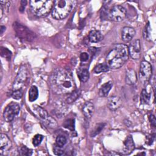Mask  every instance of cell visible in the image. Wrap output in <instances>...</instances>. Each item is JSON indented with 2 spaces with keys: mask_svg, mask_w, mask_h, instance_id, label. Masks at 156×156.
<instances>
[{
  "mask_svg": "<svg viewBox=\"0 0 156 156\" xmlns=\"http://www.w3.org/2000/svg\"><path fill=\"white\" fill-rule=\"evenodd\" d=\"M51 87L58 94H69L76 90V84L71 73L65 68L56 69L51 77Z\"/></svg>",
  "mask_w": 156,
  "mask_h": 156,
  "instance_id": "obj_1",
  "label": "cell"
},
{
  "mask_svg": "<svg viewBox=\"0 0 156 156\" xmlns=\"http://www.w3.org/2000/svg\"><path fill=\"white\" fill-rule=\"evenodd\" d=\"M128 57L127 46L123 44H117L108 53L106 57V63L109 68L118 69L124 65Z\"/></svg>",
  "mask_w": 156,
  "mask_h": 156,
  "instance_id": "obj_2",
  "label": "cell"
},
{
  "mask_svg": "<svg viewBox=\"0 0 156 156\" xmlns=\"http://www.w3.org/2000/svg\"><path fill=\"white\" fill-rule=\"evenodd\" d=\"M76 1L71 0H58L54 1L52 16L56 20H63L71 12Z\"/></svg>",
  "mask_w": 156,
  "mask_h": 156,
  "instance_id": "obj_3",
  "label": "cell"
},
{
  "mask_svg": "<svg viewBox=\"0 0 156 156\" xmlns=\"http://www.w3.org/2000/svg\"><path fill=\"white\" fill-rule=\"evenodd\" d=\"M32 12L38 17L46 16L52 10L54 1L52 0H34L29 2Z\"/></svg>",
  "mask_w": 156,
  "mask_h": 156,
  "instance_id": "obj_4",
  "label": "cell"
},
{
  "mask_svg": "<svg viewBox=\"0 0 156 156\" xmlns=\"http://www.w3.org/2000/svg\"><path fill=\"white\" fill-rule=\"evenodd\" d=\"M102 14H105L104 16L110 20L120 22L126 19L127 16V10L124 7L120 5H115L108 11L105 10L104 12L102 10Z\"/></svg>",
  "mask_w": 156,
  "mask_h": 156,
  "instance_id": "obj_5",
  "label": "cell"
},
{
  "mask_svg": "<svg viewBox=\"0 0 156 156\" xmlns=\"http://www.w3.org/2000/svg\"><path fill=\"white\" fill-rule=\"evenodd\" d=\"M33 112L36 116L40 119L47 127L52 129L57 127V121L49 115L45 109L39 105H33Z\"/></svg>",
  "mask_w": 156,
  "mask_h": 156,
  "instance_id": "obj_6",
  "label": "cell"
},
{
  "mask_svg": "<svg viewBox=\"0 0 156 156\" xmlns=\"http://www.w3.org/2000/svg\"><path fill=\"white\" fill-rule=\"evenodd\" d=\"M13 27L16 36L21 40L32 41L36 38V35L34 32L18 22L13 23Z\"/></svg>",
  "mask_w": 156,
  "mask_h": 156,
  "instance_id": "obj_7",
  "label": "cell"
},
{
  "mask_svg": "<svg viewBox=\"0 0 156 156\" xmlns=\"http://www.w3.org/2000/svg\"><path fill=\"white\" fill-rule=\"evenodd\" d=\"M152 76V66L151 64L146 61L143 60L141 62L140 71H139V78L141 82L146 85L150 80Z\"/></svg>",
  "mask_w": 156,
  "mask_h": 156,
  "instance_id": "obj_8",
  "label": "cell"
},
{
  "mask_svg": "<svg viewBox=\"0 0 156 156\" xmlns=\"http://www.w3.org/2000/svg\"><path fill=\"white\" fill-rule=\"evenodd\" d=\"M27 78V69L25 65L20 67L18 73L14 80L12 89L13 90H21Z\"/></svg>",
  "mask_w": 156,
  "mask_h": 156,
  "instance_id": "obj_9",
  "label": "cell"
},
{
  "mask_svg": "<svg viewBox=\"0 0 156 156\" xmlns=\"http://www.w3.org/2000/svg\"><path fill=\"white\" fill-rule=\"evenodd\" d=\"M20 110V105L15 102H12L9 104L5 108L3 113L4 119L7 122H10L13 120L15 117L19 113Z\"/></svg>",
  "mask_w": 156,
  "mask_h": 156,
  "instance_id": "obj_10",
  "label": "cell"
},
{
  "mask_svg": "<svg viewBox=\"0 0 156 156\" xmlns=\"http://www.w3.org/2000/svg\"><path fill=\"white\" fill-rule=\"evenodd\" d=\"M129 55L134 60L139 59L141 55V45L138 39L133 40L128 48Z\"/></svg>",
  "mask_w": 156,
  "mask_h": 156,
  "instance_id": "obj_11",
  "label": "cell"
},
{
  "mask_svg": "<svg viewBox=\"0 0 156 156\" xmlns=\"http://www.w3.org/2000/svg\"><path fill=\"white\" fill-rule=\"evenodd\" d=\"M12 142L7 135L1 133L0 135V154L5 155L12 147Z\"/></svg>",
  "mask_w": 156,
  "mask_h": 156,
  "instance_id": "obj_12",
  "label": "cell"
},
{
  "mask_svg": "<svg viewBox=\"0 0 156 156\" xmlns=\"http://www.w3.org/2000/svg\"><path fill=\"white\" fill-rule=\"evenodd\" d=\"M135 34V30L131 27L126 26L123 27L121 33V38L125 43L129 42L132 40Z\"/></svg>",
  "mask_w": 156,
  "mask_h": 156,
  "instance_id": "obj_13",
  "label": "cell"
},
{
  "mask_svg": "<svg viewBox=\"0 0 156 156\" xmlns=\"http://www.w3.org/2000/svg\"><path fill=\"white\" fill-rule=\"evenodd\" d=\"M122 104V101L119 98L116 96H110L108 99L107 105L111 111H115L118 109Z\"/></svg>",
  "mask_w": 156,
  "mask_h": 156,
  "instance_id": "obj_14",
  "label": "cell"
},
{
  "mask_svg": "<svg viewBox=\"0 0 156 156\" xmlns=\"http://www.w3.org/2000/svg\"><path fill=\"white\" fill-rule=\"evenodd\" d=\"M135 149V145L133 141L132 137L129 135L128 136L124 142V147L122 149V154L125 155H129Z\"/></svg>",
  "mask_w": 156,
  "mask_h": 156,
  "instance_id": "obj_15",
  "label": "cell"
},
{
  "mask_svg": "<svg viewBox=\"0 0 156 156\" xmlns=\"http://www.w3.org/2000/svg\"><path fill=\"white\" fill-rule=\"evenodd\" d=\"M82 111L85 117L88 119H90L94 112V105L91 102H86L83 106Z\"/></svg>",
  "mask_w": 156,
  "mask_h": 156,
  "instance_id": "obj_16",
  "label": "cell"
},
{
  "mask_svg": "<svg viewBox=\"0 0 156 156\" xmlns=\"http://www.w3.org/2000/svg\"><path fill=\"white\" fill-rule=\"evenodd\" d=\"M88 39L91 43H98L103 39V35L99 30L94 29L89 32Z\"/></svg>",
  "mask_w": 156,
  "mask_h": 156,
  "instance_id": "obj_17",
  "label": "cell"
},
{
  "mask_svg": "<svg viewBox=\"0 0 156 156\" xmlns=\"http://www.w3.org/2000/svg\"><path fill=\"white\" fill-rule=\"evenodd\" d=\"M137 80L136 74L135 71L133 69H129L126 71V82L127 84L132 85L135 84Z\"/></svg>",
  "mask_w": 156,
  "mask_h": 156,
  "instance_id": "obj_18",
  "label": "cell"
},
{
  "mask_svg": "<svg viewBox=\"0 0 156 156\" xmlns=\"http://www.w3.org/2000/svg\"><path fill=\"white\" fill-rule=\"evenodd\" d=\"M77 74L82 82H86L89 79V71L87 68H79L77 70Z\"/></svg>",
  "mask_w": 156,
  "mask_h": 156,
  "instance_id": "obj_19",
  "label": "cell"
},
{
  "mask_svg": "<svg viewBox=\"0 0 156 156\" xmlns=\"http://www.w3.org/2000/svg\"><path fill=\"white\" fill-rule=\"evenodd\" d=\"M113 86V83L111 81L105 83L103 84L99 89V95L101 97H105L108 95L109 91H110L112 87Z\"/></svg>",
  "mask_w": 156,
  "mask_h": 156,
  "instance_id": "obj_20",
  "label": "cell"
},
{
  "mask_svg": "<svg viewBox=\"0 0 156 156\" xmlns=\"http://www.w3.org/2000/svg\"><path fill=\"white\" fill-rule=\"evenodd\" d=\"M38 96V91L36 86L32 85L29 91V100L30 102L35 101Z\"/></svg>",
  "mask_w": 156,
  "mask_h": 156,
  "instance_id": "obj_21",
  "label": "cell"
},
{
  "mask_svg": "<svg viewBox=\"0 0 156 156\" xmlns=\"http://www.w3.org/2000/svg\"><path fill=\"white\" fill-rule=\"evenodd\" d=\"M108 70L109 67L107 65V63H99L93 69V71L96 74H99L103 72H107Z\"/></svg>",
  "mask_w": 156,
  "mask_h": 156,
  "instance_id": "obj_22",
  "label": "cell"
},
{
  "mask_svg": "<svg viewBox=\"0 0 156 156\" xmlns=\"http://www.w3.org/2000/svg\"><path fill=\"white\" fill-rule=\"evenodd\" d=\"M80 94V92L78 90H75L72 93H69V95L68 96L66 99L67 103L70 104L74 102L79 97Z\"/></svg>",
  "mask_w": 156,
  "mask_h": 156,
  "instance_id": "obj_23",
  "label": "cell"
},
{
  "mask_svg": "<svg viewBox=\"0 0 156 156\" xmlns=\"http://www.w3.org/2000/svg\"><path fill=\"white\" fill-rule=\"evenodd\" d=\"M105 126V124L102 123V122L96 124V126H94V128L91 131V132L90 133V136L91 137H94L95 136L98 135L102 131V130L104 129Z\"/></svg>",
  "mask_w": 156,
  "mask_h": 156,
  "instance_id": "obj_24",
  "label": "cell"
},
{
  "mask_svg": "<svg viewBox=\"0 0 156 156\" xmlns=\"http://www.w3.org/2000/svg\"><path fill=\"white\" fill-rule=\"evenodd\" d=\"M151 99V94L146 89H143L141 93V102L143 104H147Z\"/></svg>",
  "mask_w": 156,
  "mask_h": 156,
  "instance_id": "obj_25",
  "label": "cell"
},
{
  "mask_svg": "<svg viewBox=\"0 0 156 156\" xmlns=\"http://www.w3.org/2000/svg\"><path fill=\"white\" fill-rule=\"evenodd\" d=\"M1 55L7 60H10L12 56V52L7 48L4 47H1Z\"/></svg>",
  "mask_w": 156,
  "mask_h": 156,
  "instance_id": "obj_26",
  "label": "cell"
},
{
  "mask_svg": "<svg viewBox=\"0 0 156 156\" xmlns=\"http://www.w3.org/2000/svg\"><path fill=\"white\" fill-rule=\"evenodd\" d=\"M64 127L70 130H74V120L73 119H68L63 123Z\"/></svg>",
  "mask_w": 156,
  "mask_h": 156,
  "instance_id": "obj_27",
  "label": "cell"
},
{
  "mask_svg": "<svg viewBox=\"0 0 156 156\" xmlns=\"http://www.w3.org/2000/svg\"><path fill=\"white\" fill-rule=\"evenodd\" d=\"M66 143V138L62 135L58 136L55 140V145L58 147H63Z\"/></svg>",
  "mask_w": 156,
  "mask_h": 156,
  "instance_id": "obj_28",
  "label": "cell"
},
{
  "mask_svg": "<svg viewBox=\"0 0 156 156\" xmlns=\"http://www.w3.org/2000/svg\"><path fill=\"white\" fill-rule=\"evenodd\" d=\"M19 154L21 155H30L32 151L25 146H23L19 148Z\"/></svg>",
  "mask_w": 156,
  "mask_h": 156,
  "instance_id": "obj_29",
  "label": "cell"
},
{
  "mask_svg": "<svg viewBox=\"0 0 156 156\" xmlns=\"http://www.w3.org/2000/svg\"><path fill=\"white\" fill-rule=\"evenodd\" d=\"M43 138V135L40 134L35 135L32 140V143L34 145V146H38L41 143Z\"/></svg>",
  "mask_w": 156,
  "mask_h": 156,
  "instance_id": "obj_30",
  "label": "cell"
},
{
  "mask_svg": "<svg viewBox=\"0 0 156 156\" xmlns=\"http://www.w3.org/2000/svg\"><path fill=\"white\" fill-rule=\"evenodd\" d=\"M11 96L13 99H16V100L21 99L23 96V93H22L21 90H17L13 91Z\"/></svg>",
  "mask_w": 156,
  "mask_h": 156,
  "instance_id": "obj_31",
  "label": "cell"
},
{
  "mask_svg": "<svg viewBox=\"0 0 156 156\" xmlns=\"http://www.w3.org/2000/svg\"><path fill=\"white\" fill-rule=\"evenodd\" d=\"M150 26L149 23L145 26V28L143 30V37L146 40H149L150 38Z\"/></svg>",
  "mask_w": 156,
  "mask_h": 156,
  "instance_id": "obj_32",
  "label": "cell"
},
{
  "mask_svg": "<svg viewBox=\"0 0 156 156\" xmlns=\"http://www.w3.org/2000/svg\"><path fill=\"white\" fill-rule=\"evenodd\" d=\"M54 152L57 155H62L63 154L64 151L63 149H61V147H58L57 146H55L54 148Z\"/></svg>",
  "mask_w": 156,
  "mask_h": 156,
  "instance_id": "obj_33",
  "label": "cell"
},
{
  "mask_svg": "<svg viewBox=\"0 0 156 156\" xmlns=\"http://www.w3.org/2000/svg\"><path fill=\"white\" fill-rule=\"evenodd\" d=\"M80 59L81 62H83L87 61L88 59V54L86 52H82L80 55Z\"/></svg>",
  "mask_w": 156,
  "mask_h": 156,
  "instance_id": "obj_34",
  "label": "cell"
},
{
  "mask_svg": "<svg viewBox=\"0 0 156 156\" xmlns=\"http://www.w3.org/2000/svg\"><path fill=\"white\" fill-rule=\"evenodd\" d=\"M149 118V121H150V122H151V125L153 126L154 127H155L156 120H155V118L154 115H150Z\"/></svg>",
  "mask_w": 156,
  "mask_h": 156,
  "instance_id": "obj_35",
  "label": "cell"
},
{
  "mask_svg": "<svg viewBox=\"0 0 156 156\" xmlns=\"http://www.w3.org/2000/svg\"><path fill=\"white\" fill-rule=\"evenodd\" d=\"M26 4H27V1H21V5H20V9H19L20 11L21 12H23L24 10Z\"/></svg>",
  "mask_w": 156,
  "mask_h": 156,
  "instance_id": "obj_36",
  "label": "cell"
},
{
  "mask_svg": "<svg viewBox=\"0 0 156 156\" xmlns=\"http://www.w3.org/2000/svg\"><path fill=\"white\" fill-rule=\"evenodd\" d=\"M5 30V27L4 26H1V29H0V30H1V34H2L3 32H4Z\"/></svg>",
  "mask_w": 156,
  "mask_h": 156,
  "instance_id": "obj_37",
  "label": "cell"
}]
</instances>
